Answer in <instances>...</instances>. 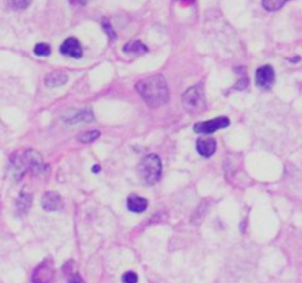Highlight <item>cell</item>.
I'll list each match as a JSON object with an SVG mask.
<instances>
[{
	"mask_svg": "<svg viewBox=\"0 0 302 283\" xmlns=\"http://www.w3.org/2000/svg\"><path fill=\"white\" fill-rule=\"evenodd\" d=\"M136 90L151 108H158L170 101V89L162 75H151L136 84Z\"/></svg>",
	"mask_w": 302,
	"mask_h": 283,
	"instance_id": "1",
	"label": "cell"
},
{
	"mask_svg": "<svg viewBox=\"0 0 302 283\" xmlns=\"http://www.w3.org/2000/svg\"><path fill=\"white\" fill-rule=\"evenodd\" d=\"M10 161H12V171H13L16 180H19L27 172L37 175L48 170L42 157L36 151H25L22 154H15L10 158Z\"/></svg>",
	"mask_w": 302,
	"mask_h": 283,
	"instance_id": "2",
	"label": "cell"
},
{
	"mask_svg": "<svg viewBox=\"0 0 302 283\" xmlns=\"http://www.w3.org/2000/svg\"><path fill=\"white\" fill-rule=\"evenodd\" d=\"M139 171H140V175H142V178L145 180L146 184L158 183L159 178H161V174H162L161 158L156 154L146 155L139 164Z\"/></svg>",
	"mask_w": 302,
	"mask_h": 283,
	"instance_id": "3",
	"label": "cell"
},
{
	"mask_svg": "<svg viewBox=\"0 0 302 283\" xmlns=\"http://www.w3.org/2000/svg\"><path fill=\"white\" fill-rule=\"evenodd\" d=\"M183 107L190 113H201L206 110V99L202 84H196L184 92Z\"/></svg>",
	"mask_w": 302,
	"mask_h": 283,
	"instance_id": "4",
	"label": "cell"
},
{
	"mask_svg": "<svg viewBox=\"0 0 302 283\" xmlns=\"http://www.w3.org/2000/svg\"><path fill=\"white\" fill-rule=\"evenodd\" d=\"M53 281H55V266L50 258H46L34 269L31 283H53Z\"/></svg>",
	"mask_w": 302,
	"mask_h": 283,
	"instance_id": "5",
	"label": "cell"
},
{
	"mask_svg": "<svg viewBox=\"0 0 302 283\" xmlns=\"http://www.w3.org/2000/svg\"><path fill=\"white\" fill-rule=\"evenodd\" d=\"M229 124H230V121H229L227 116H217V118L209 119V121L198 122V124H195L193 128H195L196 133H201V134H212L217 130L229 127Z\"/></svg>",
	"mask_w": 302,
	"mask_h": 283,
	"instance_id": "6",
	"label": "cell"
},
{
	"mask_svg": "<svg viewBox=\"0 0 302 283\" xmlns=\"http://www.w3.org/2000/svg\"><path fill=\"white\" fill-rule=\"evenodd\" d=\"M274 80H276V74H274V69L271 65H264V66L258 68L256 75H255V81H256L258 87L268 89L273 86Z\"/></svg>",
	"mask_w": 302,
	"mask_h": 283,
	"instance_id": "7",
	"label": "cell"
},
{
	"mask_svg": "<svg viewBox=\"0 0 302 283\" xmlns=\"http://www.w3.org/2000/svg\"><path fill=\"white\" fill-rule=\"evenodd\" d=\"M42 207L45 211L48 213H53V211H59L63 207V201L62 196L56 192H46L42 196Z\"/></svg>",
	"mask_w": 302,
	"mask_h": 283,
	"instance_id": "8",
	"label": "cell"
},
{
	"mask_svg": "<svg viewBox=\"0 0 302 283\" xmlns=\"http://www.w3.org/2000/svg\"><path fill=\"white\" fill-rule=\"evenodd\" d=\"M60 54L62 55H66V57H75V59H80L83 57V48L80 45V42L74 37H69L66 39L62 46H60Z\"/></svg>",
	"mask_w": 302,
	"mask_h": 283,
	"instance_id": "9",
	"label": "cell"
},
{
	"mask_svg": "<svg viewBox=\"0 0 302 283\" xmlns=\"http://www.w3.org/2000/svg\"><path fill=\"white\" fill-rule=\"evenodd\" d=\"M215 149H217V142L211 137H201L196 142V151L199 152V155H202L205 158L212 157Z\"/></svg>",
	"mask_w": 302,
	"mask_h": 283,
	"instance_id": "10",
	"label": "cell"
},
{
	"mask_svg": "<svg viewBox=\"0 0 302 283\" xmlns=\"http://www.w3.org/2000/svg\"><path fill=\"white\" fill-rule=\"evenodd\" d=\"M127 208L131 211V213H143L146 208H148V201L142 196H137V195H131L128 196L127 199Z\"/></svg>",
	"mask_w": 302,
	"mask_h": 283,
	"instance_id": "11",
	"label": "cell"
},
{
	"mask_svg": "<svg viewBox=\"0 0 302 283\" xmlns=\"http://www.w3.org/2000/svg\"><path fill=\"white\" fill-rule=\"evenodd\" d=\"M68 81V75L63 71H53L49 72L45 77V84L48 87H58V86H63Z\"/></svg>",
	"mask_w": 302,
	"mask_h": 283,
	"instance_id": "12",
	"label": "cell"
},
{
	"mask_svg": "<svg viewBox=\"0 0 302 283\" xmlns=\"http://www.w3.org/2000/svg\"><path fill=\"white\" fill-rule=\"evenodd\" d=\"M148 52V48L142 43V42H130L124 46V54L127 55H131V57H139L142 54H146Z\"/></svg>",
	"mask_w": 302,
	"mask_h": 283,
	"instance_id": "13",
	"label": "cell"
},
{
	"mask_svg": "<svg viewBox=\"0 0 302 283\" xmlns=\"http://www.w3.org/2000/svg\"><path fill=\"white\" fill-rule=\"evenodd\" d=\"M31 199H33V196L30 195V193H21L19 195V198H18V201H16V208H18V211H19V214H25L28 210H30V207H31Z\"/></svg>",
	"mask_w": 302,
	"mask_h": 283,
	"instance_id": "14",
	"label": "cell"
},
{
	"mask_svg": "<svg viewBox=\"0 0 302 283\" xmlns=\"http://www.w3.org/2000/svg\"><path fill=\"white\" fill-rule=\"evenodd\" d=\"M288 1L289 0H262V6L268 12H276V10L282 9Z\"/></svg>",
	"mask_w": 302,
	"mask_h": 283,
	"instance_id": "15",
	"label": "cell"
},
{
	"mask_svg": "<svg viewBox=\"0 0 302 283\" xmlns=\"http://www.w3.org/2000/svg\"><path fill=\"white\" fill-rule=\"evenodd\" d=\"M98 137H99V131H98V130H90V131H84V133L78 134L77 139H78L80 142H83V143H92V142H95Z\"/></svg>",
	"mask_w": 302,
	"mask_h": 283,
	"instance_id": "16",
	"label": "cell"
},
{
	"mask_svg": "<svg viewBox=\"0 0 302 283\" xmlns=\"http://www.w3.org/2000/svg\"><path fill=\"white\" fill-rule=\"evenodd\" d=\"M92 119H93V115H92V113H90L89 110H86V111H80V113H77V116L69 118V119H66V121H68V122H71V124H75V122H80V121L90 122Z\"/></svg>",
	"mask_w": 302,
	"mask_h": 283,
	"instance_id": "17",
	"label": "cell"
},
{
	"mask_svg": "<svg viewBox=\"0 0 302 283\" xmlns=\"http://www.w3.org/2000/svg\"><path fill=\"white\" fill-rule=\"evenodd\" d=\"M50 52H52V49L46 43H39L34 46V54L37 57H48V55H50Z\"/></svg>",
	"mask_w": 302,
	"mask_h": 283,
	"instance_id": "18",
	"label": "cell"
},
{
	"mask_svg": "<svg viewBox=\"0 0 302 283\" xmlns=\"http://www.w3.org/2000/svg\"><path fill=\"white\" fill-rule=\"evenodd\" d=\"M7 3H9V6L12 9L21 10V9H25L30 4V0H7Z\"/></svg>",
	"mask_w": 302,
	"mask_h": 283,
	"instance_id": "19",
	"label": "cell"
},
{
	"mask_svg": "<svg viewBox=\"0 0 302 283\" xmlns=\"http://www.w3.org/2000/svg\"><path fill=\"white\" fill-rule=\"evenodd\" d=\"M102 25H103L105 31L108 33L109 39H111V40H114V39H115V31H114V28H112L111 22H109L108 19H103V21H102Z\"/></svg>",
	"mask_w": 302,
	"mask_h": 283,
	"instance_id": "20",
	"label": "cell"
},
{
	"mask_svg": "<svg viewBox=\"0 0 302 283\" xmlns=\"http://www.w3.org/2000/svg\"><path fill=\"white\" fill-rule=\"evenodd\" d=\"M122 282L124 283H137V275L134 272H125L122 275Z\"/></svg>",
	"mask_w": 302,
	"mask_h": 283,
	"instance_id": "21",
	"label": "cell"
},
{
	"mask_svg": "<svg viewBox=\"0 0 302 283\" xmlns=\"http://www.w3.org/2000/svg\"><path fill=\"white\" fill-rule=\"evenodd\" d=\"M246 84H248V78L246 77H242L241 80H239V84H236V89H245L246 87Z\"/></svg>",
	"mask_w": 302,
	"mask_h": 283,
	"instance_id": "22",
	"label": "cell"
},
{
	"mask_svg": "<svg viewBox=\"0 0 302 283\" xmlns=\"http://www.w3.org/2000/svg\"><path fill=\"white\" fill-rule=\"evenodd\" d=\"M69 283H84V281L78 275H72L71 279H69Z\"/></svg>",
	"mask_w": 302,
	"mask_h": 283,
	"instance_id": "23",
	"label": "cell"
},
{
	"mask_svg": "<svg viewBox=\"0 0 302 283\" xmlns=\"http://www.w3.org/2000/svg\"><path fill=\"white\" fill-rule=\"evenodd\" d=\"M69 3L71 4H83L84 6L87 3V0H69Z\"/></svg>",
	"mask_w": 302,
	"mask_h": 283,
	"instance_id": "24",
	"label": "cell"
},
{
	"mask_svg": "<svg viewBox=\"0 0 302 283\" xmlns=\"http://www.w3.org/2000/svg\"><path fill=\"white\" fill-rule=\"evenodd\" d=\"M99 170H101V169H99V166H96V167H93V169H92V171H93V172H98Z\"/></svg>",
	"mask_w": 302,
	"mask_h": 283,
	"instance_id": "25",
	"label": "cell"
},
{
	"mask_svg": "<svg viewBox=\"0 0 302 283\" xmlns=\"http://www.w3.org/2000/svg\"><path fill=\"white\" fill-rule=\"evenodd\" d=\"M184 1H187V3H193L195 0H184Z\"/></svg>",
	"mask_w": 302,
	"mask_h": 283,
	"instance_id": "26",
	"label": "cell"
}]
</instances>
